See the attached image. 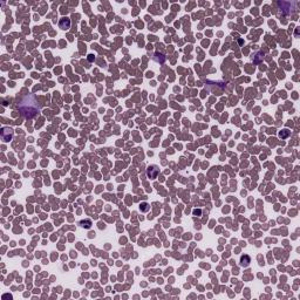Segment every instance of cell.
Returning <instances> with one entry per match:
<instances>
[{
  "label": "cell",
  "instance_id": "obj_1",
  "mask_svg": "<svg viewBox=\"0 0 300 300\" xmlns=\"http://www.w3.org/2000/svg\"><path fill=\"white\" fill-rule=\"evenodd\" d=\"M18 107L21 115L28 120L35 117L41 112V106L39 104V102L31 94H27L24 97H21V100L18 103Z\"/></svg>",
  "mask_w": 300,
  "mask_h": 300
},
{
  "label": "cell",
  "instance_id": "obj_2",
  "mask_svg": "<svg viewBox=\"0 0 300 300\" xmlns=\"http://www.w3.org/2000/svg\"><path fill=\"white\" fill-rule=\"evenodd\" d=\"M160 173V170H158V168L156 167V165H150V167H148L147 169V175L149 178H156L157 177V175Z\"/></svg>",
  "mask_w": 300,
  "mask_h": 300
},
{
  "label": "cell",
  "instance_id": "obj_3",
  "mask_svg": "<svg viewBox=\"0 0 300 300\" xmlns=\"http://www.w3.org/2000/svg\"><path fill=\"white\" fill-rule=\"evenodd\" d=\"M1 135H2V140L7 142V141H9L11 139H12V135H13V129H11V128H2Z\"/></svg>",
  "mask_w": 300,
  "mask_h": 300
},
{
  "label": "cell",
  "instance_id": "obj_4",
  "mask_svg": "<svg viewBox=\"0 0 300 300\" xmlns=\"http://www.w3.org/2000/svg\"><path fill=\"white\" fill-rule=\"evenodd\" d=\"M59 26H60V28H62V29H68L69 26H70V20H69L68 18H63V19H61L60 22H59Z\"/></svg>",
  "mask_w": 300,
  "mask_h": 300
},
{
  "label": "cell",
  "instance_id": "obj_5",
  "mask_svg": "<svg viewBox=\"0 0 300 300\" xmlns=\"http://www.w3.org/2000/svg\"><path fill=\"white\" fill-rule=\"evenodd\" d=\"M250 261H251V259H250V257H249V256H244V257H241V258H240V266L246 267L247 265L250 264Z\"/></svg>",
  "mask_w": 300,
  "mask_h": 300
},
{
  "label": "cell",
  "instance_id": "obj_6",
  "mask_svg": "<svg viewBox=\"0 0 300 300\" xmlns=\"http://www.w3.org/2000/svg\"><path fill=\"white\" fill-rule=\"evenodd\" d=\"M290 135V131L287 130V129H285V130H283L281 133H279V136L281 137V139H285V137H287Z\"/></svg>",
  "mask_w": 300,
  "mask_h": 300
}]
</instances>
